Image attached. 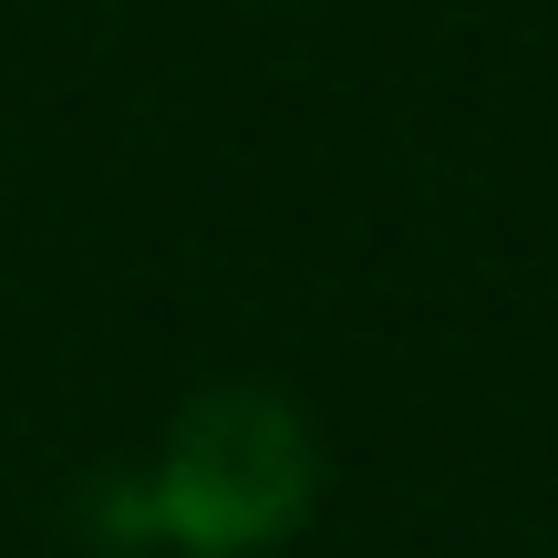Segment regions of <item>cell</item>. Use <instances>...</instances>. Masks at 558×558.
Listing matches in <instances>:
<instances>
[{"label": "cell", "instance_id": "6da1fadb", "mask_svg": "<svg viewBox=\"0 0 558 558\" xmlns=\"http://www.w3.org/2000/svg\"><path fill=\"white\" fill-rule=\"evenodd\" d=\"M135 518L166 548H197V558H248V548L290 538L311 518V435H300V414L279 393H207L166 435Z\"/></svg>", "mask_w": 558, "mask_h": 558}]
</instances>
